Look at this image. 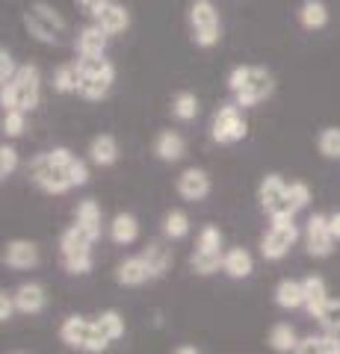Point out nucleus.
Segmentation results:
<instances>
[{"instance_id": "2eb2a0df", "label": "nucleus", "mask_w": 340, "mask_h": 354, "mask_svg": "<svg viewBox=\"0 0 340 354\" xmlns=\"http://www.w3.org/2000/svg\"><path fill=\"white\" fill-rule=\"evenodd\" d=\"M12 295H15V307L21 316H39V313H45V307H48V290L39 281L18 283Z\"/></svg>"}, {"instance_id": "49530a36", "label": "nucleus", "mask_w": 340, "mask_h": 354, "mask_svg": "<svg viewBox=\"0 0 340 354\" xmlns=\"http://www.w3.org/2000/svg\"><path fill=\"white\" fill-rule=\"evenodd\" d=\"M328 225H332V234H334V239L340 242V209H337V213L328 216Z\"/></svg>"}, {"instance_id": "c85d7f7f", "label": "nucleus", "mask_w": 340, "mask_h": 354, "mask_svg": "<svg viewBox=\"0 0 340 354\" xmlns=\"http://www.w3.org/2000/svg\"><path fill=\"white\" fill-rule=\"evenodd\" d=\"M139 254L145 257L151 274H154V281L163 278V274L172 269V248L166 245V242H157V239H154V242H148V245L142 248Z\"/></svg>"}, {"instance_id": "a18cd8bd", "label": "nucleus", "mask_w": 340, "mask_h": 354, "mask_svg": "<svg viewBox=\"0 0 340 354\" xmlns=\"http://www.w3.org/2000/svg\"><path fill=\"white\" fill-rule=\"evenodd\" d=\"M172 354H204V351H202L199 346H193V342H184V346H178Z\"/></svg>"}, {"instance_id": "a878e982", "label": "nucleus", "mask_w": 340, "mask_h": 354, "mask_svg": "<svg viewBox=\"0 0 340 354\" xmlns=\"http://www.w3.org/2000/svg\"><path fill=\"white\" fill-rule=\"evenodd\" d=\"M95 328L101 330V337L109 342V346L122 339V337H125V330H127L125 316L118 313L116 307H107V310H101V313H95Z\"/></svg>"}, {"instance_id": "dca6fc26", "label": "nucleus", "mask_w": 340, "mask_h": 354, "mask_svg": "<svg viewBox=\"0 0 340 354\" xmlns=\"http://www.w3.org/2000/svg\"><path fill=\"white\" fill-rule=\"evenodd\" d=\"M151 151H154V157L160 162H166V165H175V162H181L186 157V139L181 136L178 130H157V136L154 142H151Z\"/></svg>"}, {"instance_id": "4468645a", "label": "nucleus", "mask_w": 340, "mask_h": 354, "mask_svg": "<svg viewBox=\"0 0 340 354\" xmlns=\"http://www.w3.org/2000/svg\"><path fill=\"white\" fill-rule=\"evenodd\" d=\"M107 44H109V36L101 30V24L89 21L86 27L78 30L74 36V53L80 59H92V57H107Z\"/></svg>"}, {"instance_id": "ea45409f", "label": "nucleus", "mask_w": 340, "mask_h": 354, "mask_svg": "<svg viewBox=\"0 0 340 354\" xmlns=\"http://www.w3.org/2000/svg\"><path fill=\"white\" fill-rule=\"evenodd\" d=\"M287 204H290L293 213L305 209L311 204V186L305 180H290V186H287Z\"/></svg>"}, {"instance_id": "6e6552de", "label": "nucleus", "mask_w": 340, "mask_h": 354, "mask_svg": "<svg viewBox=\"0 0 340 354\" xmlns=\"http://www.w3.org/2000/svg\"><path fill=\"white\" fill-rule=\"evenodd\" d=\"M269 221H272L269 230L260 236V257L269 263H278L299 242V227H296V216H278Z\"/></svg>"}, {"instance_id": "423d86ee", "label": "nucleus", "mask_w": 340, "mask_h": 354, "mask_svg": "<svg viewBox=\"0 0 340 354\" xmlns=\"http://www.w3.org/2000/svg\"><path fill=\"white\" fill-rule=\"evenodd\" d=\"M21 24L39 44H60V36L69 30V21L62 18V12L57 6L45 3V0L30 3L21 15Z\"/></svg>"}, {"instance_id": "5701e85b", "label": "nucleus", "mask_w": 340, "mask_h": 354, "mask_svg": "<svg viewBox=\"0 0 340 354\" xmlns=\"http://www.w3.org/2000/svg\"><path fill=\"white\" fill-rule=\"evenodd\" d=\"M95 24H101V30L107 32L109 39H113V36H122V32L130 30V9H127L125 3H116V0H113V3H109L104 12L95 18Z\"/></svg>"}, {"instance_id": "aec40b11", "label": "nucleus", "mask_w": 340, "mask_h": 354, "mask_svg": "<svg viewBox=\"0 0 340 354\" xmlns=\"http://www.w3.org/2000/svg\"><path fill=\"white\" fill-rule=\"evenodd\" d=\"M74 225H78L83 234H89L98 242V239H101V227H104L101 204H98L95 198H83V201L74 207Z\"/></svg>"}, {"instance_id": "c756f323", "label": "nucleus", "mask_w": 340, "mask_h": 354, "mask_svg": "<svg viewBox=\"0 0 340 354\" xmlns=\"http://www.w3.org/2000/svg\"><path fill=\"white\" fill-rule=\"evenodd\" d=\"M293 354H340V334H311L302 337Z\"/></svg>"}, {"instance_id": "f704fd0d", "label": "nucleus", "mask_w": 340, "mask_h": 354, "mask_svg": "<svg viewBox=\"0 0 340 354\" xmlns=\"http://www.w3.org/2000/svg\"><path fill=\"white\" fill-rule=\"evenodd\" d=\"M195 251H204V254H225V236L216 225H204L195 236Z\"/></svg>"}, {"instance_id": "de8ad7c7", "label": "nucleus", "mask_w": 340, "mask_h": 354, "mask_svg": "<svg viewBox=\"0 0 340 354\" xmlns=\"http://www.w3.org/2000/svg\"><path fill=\"white\" fill-rule=\"evenodd\" d=\"M15 354H24V351H15Z\"/></svg>"}, {"instance_id": "f03ea898", "label": "nucleus", "mask_w": 340, "mask_h": 354, "mask_svg": "<svg viewBox=\"0 0 340 354\" xmlns=\"http://www.w3.org/2000/svg\"><path fill=\"white\" fill-rule=\"evenodd\" d=\"M225 86L231 92V101L243 109H251L263 101H269L276 92V77L263 65H234L225 77Z\"/></svg>"}, {"instance_id": "cd10ccee", "label": "nucleus", "mask_w": 340, "mask_h": 354, "mask_svg": "<svg viewBox=\"0 0 340 354\" xmlns=\"http://www.w3.org/2000/svg\"><path fill=\"white\" fill-rule=\"evenodd\" d=\"M299 334H296V328L290 322H276L269 328V334H267V346L276 351V354H293L296 346H299Z\"/></svg>"}, {"instance_id": "412c9836", "label": "nucleus", "mask_w": 340, "mask_h": 354, "mask_svg": "<svg viewBox=\"0 0 340 354\" xmlns=\"http://www.w3.org/2000/svg\"><path fill=\"white\" fill-rule=\"evenodd\" d=\"M222 272H225L231 281H246V278H251V272H255V257H251V251L243 248V245L225 248Z\"/></svg>"}, {"instance_id": "4c0bfd02", "label": "nucleus", "mask_w": 340, "mask_h": 354, "mask_svg": "<svg viewBox=\"0 0 340 354\" xmlns=\"http://www.w3.org/2000/svg\"><path fill=\"white\" fill-rule=\"evenodd\" d=\"M316 325L325 334H340V298H328L325 307L316 313Z\"/></svg>"}, {"instance_id": "7ed1b4c3", "label": "nucleus", "mask_w": 340, "mask_h": 354, "mask_svg": "<svg viewBox=\"0 0 340 354\" xmlns=\"http://www.w3.org/2000/svg\"><path fill=\"white\" fill-rule=\"evenodd\" d=\"M39 104H42V71L39 65L27 62L18 68L12 83L0 86V106H3V113L6 109H21V113L30 115Z\"/></svg>"}, {"instance_id": "72a5a7b5", "label": "nucleus", "mask_w": 340, "mask_h": 354, "mask_svg": "<svg viewBox=\"0 0 340 354\" xmlns=\"http://www.w3.org/2000/svg\"><path fill=\"white\" fill-rule=\"evenodd\" d=\"M92 245H95V239L89 234H83L74 221L60 234V257L62 254H74V251H92Z\"/></svg>"}, {"instance_id": "37998d69", "label": "nucleus", "mask_w": 340, "mask_h": 354, "mask_svg": "<svg viewBox=\"0 0 340 354\" xmlns=\"http://www.w3.org/2000/svg\"><path fill=\"white\" fill-rule=\"evenodd\" d=\"M74 3H78V9H80V12H83L86 18L95 21V18L101 15L109 3H113V0H74Z\"/></svg>"}, {"instance_id": "7c9ffc66", "label": "nucleus", "mask_w": 340, "mask_h": 354, "mask_svg": "<svg viewBox=\"0 0 340 354\" xmlns=\"http://www.w3.org/2000/svg\"><path fill=\"white\" fill-rule=\"evenodd\" d=\"M169 109H172V118H178V121H184V124H186V121L199 118L202 101H199V95H195V92H190V88H181V92L172 97Z\"/></svg>"}, {"instance_id": "f8f14e48", "label": "nucleus", "mask_w": 340, "mask_h": 354, "mask_svg": "<svg viewBox=\"0 0 340 354\" xmlns=\"http://www.w3.org/2000/svg\"><path fill=\"white\" fill-rule=\"evenodd\" d=\"M337 239L332 234V225H328V216L325 213H314L305 225V251L311 254L314 260H325L334 254Z\"/></svg>"}, {"instance_id": "9d476101", "label": "nucleus", "mask_w": 340, "mask_h": 354, "mask_svg": "<svg viewBox=\"0 0 340 354\" xmlns=\"http://www.w3.org/2000/svg\"><path fill=\"white\" fill-rule=\"evenodd\" d=\"M287 180L281 174H263V180L258 183V204L260 209L267 213L269 218H278V216H296L290 204H287Z\"/></svg>"}, {"instance_id": "58836bf2", "label": "nucleus", "mask_w": 340, "mask_h": 354, "mask_svg": "<svg viewBox=\"0 0 340 354\" xmlns=\"http://www.w3.org/2000/svg\"><path fill=\"white\" fill-rule=\"evenodd\" d=\"M0 130H3L6 139H21L27 130V113H21V109H6L3 121H0Z\"/></svg>"}, {"instance_id": "f3484780", "label": "nucleus", "mask_w": 340, "mask_h": 354, "mask_svg": "<svg viewBox=\"0 0 340 354\" xmlns=\"http://www.w3.org/2000/svg\"><path fill=\"white\" fill-rule=\"evenodd\" d=\"M148 281H154V274H151L148 263L142 254H134V257H125L122 263L116 266V283L118 286H127V290H134V286H145Z\"/></svg>"}, {"instance_id": "a19ab883", "label": "nucleus", "mask_w": 340, "mask_h": 354, "mask_svg": "<svg viewBox=\"0 0 340 354\" xmlns=\"http://www.w3.org/2000/svg\"><path fill=\"white\" fill-rule=\"evenodd\" d=\"M18 151H15V145H9V142H3L0 145V177H12L15 171H18Z\"/></svg>"}, {"instance_id": "1a4fd4ad", "label": "nucleus", "mask_w": 340, "mask_h": 354, "mask_svg": "<svg viewBox=\"0 0 340 354\" xmlns=\"http://www.w3.org/2000/svg\"><path fill=\"white\" fill-rule=\"evenodd\" d=\"M249 136V121H246V109L237 106L234 101L222 104L213 113L211 121V139L216 145H237Z\"/></svg>"}, {"instance_id": "4be33fe9", "label": "nucleus", "mask_w": 340, "mask_h": 354, "mask_svg": "<svg viewBox=\"0 0 340 354\" xmlns=\"http://www.w3.org/2000/svg\"><path fill=\"white\" fill-rule=\"evenodd\" d=\"M109 239L116 242V245H122V248H127V245H134V242L139 239V218L134 216V213H116L113 218H109Z\"/></svg>"}, {"instance_id": "c9c22d12", "label": "nucleus", "mask_w": 340, "mask_h": 354, "mask_svg": "<svg viewBox=\"0 0 340 354\" xmlns=\"http://www.w3.org/2000/svg\"><path fill=\"white\" fill-rule=\"evenodd\" d=\"M222 257L225 254H204V251H193L190 257V269L199 274V278H211V274H216L219 269H222Z\"/></svg>"}, {"instance_id": "c03bdc74", "label": "nucleus", "mask_w": 340, "mask_h": 354, "mask_svg": "<svg viewBox=\"0 0 340 354\" xmlns=\"http://www.w3.org/2000/svg\"><path fill=\"white\" fill-rule=\"evenodd\" d=\"M15 313H18V307H15V295L3 290V292H0V322L6 325Z\"/></svg>"}, {"instance_id": "f257e3e1", "label": "nucleus", "mask_w": 340, "mask_h": 354, "mask_svg": "<svg viewBox=\"0 0 340 354\" xmlns=\"http://www.w3.org/2000/svg\"><path fill=\"white\" fill-rule=\"evenodd\" d=\"M30 183L45 195H69L89 183V160L78 157L71 148H48L30 160Z\"/></svg>"}, {"instance_id": "473e14b6", "label": "nucleus", "mask_w": 340, "mask_h": 354, "mask_svg": "<svg viewBox=\"0 0 340 354\" xmlns=\"http://www.w3.org/2000/svg\"><path fill=\"white\" fill-rule=\"evenodd\" d=\"M193 230V221L190 216L184 213V209H169L166 216H163V236H166L169 242H181L190 236Z\"/></svg>"}, {"instance_id": "79ce46f5", "label": "nucleus", "mask_w": 340, "mask_h": 354, "mask_svg": "<svg viewBox=\"0 0 340 354\" xmlns=\"http://www.w3.org/2000/svg\"><path fill=\"white\" fill-rule=\"evenodd\" d=\"M21 65L15 62V57L9 53L6 48H0V86H6V83H12L15 80V74H18Z\"/></svg>"}, {"instance_id": "6ab92c4d", "label": "nucleus", "mask_w": 340, "mask_h": 354, "mask_svg": "<svg viewBox=\"0 0 340 354\" xmlns=\"http://www.w3.org/2000/svg\"><path fill=\"white\" fill-rule=\"evenodd\" d=\"M296 21H299L302 30L320 32L328 27V21H332V9H328L325 0H302L299 9H296Z\"/></svg>"}, {"instance_id": "bb28decb", "label": "nucleus", "mask_w": 340, "mask_h": 354, "mask_svg": "<svg viewBox=\"0 0 340 354\" xmlns=\"http://www.w3.org/2000/svg\"><path fill=\"white\" fill-rule=\"evenodd\" d=\"M51 86H53V92L57 95H78V88H80V65H78V59L57 65V71H53V77H51Z\"/></svg>"}, {"instance_id": "ddd939ff", "label": "nucleus", "mask_w": 340, "mask_h": 354, "mask_svg": "<svg viewBox=\"0 0 340 354\" xmlns=\"http://www.w3.org/2000/svg\"><path fill=\"white\" fill-rule=\"evenodd\" d=\"M42 263V251L39 245L33 239H9L6 245H3V266L6 269H12V272H30V269H36V266Z\"/></svg>"}, {"instance_id": "39448f33", "label": "nucleus", "mask_w": 340, "mask_h": 354, "mask_svg": "<svg viewBox=\"0 0 340 354\" xmlns=\"http://www.w3.org/2000/svg\"><path fill=\"white\" fill-rule=\"evenodd\" d=\"M60 342L71 351H83V354H101L109 348V342L101 337V330L95 328V316H83V313H71L60 322Z\"/></svg>"}, {"instance_id": "b1692460", "label": "nucleus", "mask_w": 340, "mask_h": 354, "mask_svg": "<svg viewBox=\"0 0 340 354\" xmlns=\"http://www.w3.org/2000/svg\"><path fill=\"white\" fill-rule=\"evenodd\" d=\"M272 301L281 310H302L305 307V290H302V281L296 278H281L272 290Z\"/></svg>"}, {"instance_id": "2f4dec72", "label": "nucleus", "mask_w": 340, "mask_h": 354, "mask_svg": "<svg viewBox=\"0 0 340 354\" xmlns=\"http://www.w3.org/2000/svg\"><path fill=\"white\" fill-rule=\"evenodd\" d=\"M314 145H316V153H320L323 160L340 162V127L337 124L320 127V133H316V139H314Z\"/></svg>"}, {"instance_id": "0eeeda50", "label": "nucleus", "mask_w": 340, "mask_h": 354, "mask_svg": "<svg viewBox=\"0 0 340 354\" xmlns=\"http://www.w3.org/2000/svg\"><path fill=\"white\" fill-rule=\"evenodd\" d=\"M80 88L78 95L83 101H104V97L113 92L116 86V62L107 59V57H92V59H80Z\"/></svg>"}, {"instance_id": "20e7f679", "label": "nucleus", "mask_w": 340, "mask_h": 354, "mask_svg": "<svg viewBox=\"0 0 340 354\" xmlns=\"http://www.w3.org/2000/svg\"><path fill=\"white\" fill-rule=\"evenodd\" d=\"M186 27L195 48L211 50L222 41V18L213 0H190L186 6Z\"/></svg>"}, {"instance_id": "393cba45", "label": "nucleus", "mask_w": 340, "mask_h": 354, "mask_svg": "<svg viewBox=\"0 0 340 354\" xmlns=\"http://www.w3.org/2000/svg\"><path fill=\"white\" fill-rule=\"evenodd\" d=\"M302 290H305V310H308L311 319H316V313H320L325 301L332 298L328 295V283L320 274H308V278H302Z\"/></svg>"}, {"instance_id": "e433bc0d", "label": "nucleus", "mask_w": 340, "mask_h": 354, "mask_svg": "<svg viewBox=\"0 0 340 354\" xmlns=\"http://www.w3.org/2000/svg\"><path fill=\"white\" fill-rule=\"evenodd\" d=\"M60 263L69 274H89L95 266V257H92V251H74V254H62Z\"/></svg>"}, {"instance_id": "9b49d317", "label": "nucleus", "mask_w": 340, "mask_h": 354, "mask_svg": "<svg viewBox=\"0 0 340 354\" xmlns=\"http://www.w3.org/2000/svg\"><path fill=\"white\" fill-rule=\"evenodd\" d=\"M175 192H178V198L186 204H199V201H207V198H211L213 180L202 165H186V169L175 177Z\"/></svg>"}, {"instance_id": "a211bd4d", "label": "nucleus", "mask_w": 340, "mask_h": 354, "mask_svg": "<svg viewBox=\"0 0 340 354\" xmlns=\"http://www.w3.org/2000/svg\"><path fill=\"white\" fill-rule=\"evenodd\" d=\"M86 153H89L86 160H89L92 165H98V169H109V165H116L118 157H122V148H118V139L113 136V133H98V136H92Z\"/></svg>"}]
</instances>
